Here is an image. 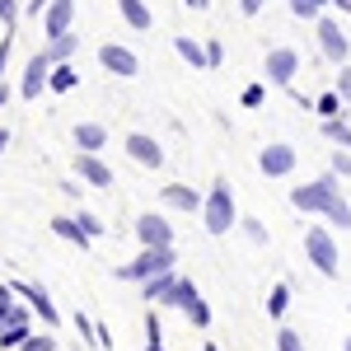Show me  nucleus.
I'll use <instances>...</instances> for the list:
<instances>
[{
    "mask_svg": "<svg viewBox=\"0 0 351 351\" xmlns=\"http://www.w3.org/2000/svg\"><path fill=\"white\" fill-rule=\"evenodd\" d=\"M291 206L304 211V216H324L328 225H337V230H351V202L342 197V178H337V173H324V178H314V183L291 188Z\"/></svg>",
    "mask_w": 351,
    "mask_h": 351,
    "instance_id": "obj_1",
    "label": "nucleus"
},
{
    "mask_svg": "<svg viewBox=\"0 0 351 351\" xmlns=\"http://www.w3.org/2000/svg\"><path fill=\"white\" fill-rule=\"evenodd\" d=\"M188 10H211V0H183Z\"/></svg>",
    "mask_w": 351,
    "mask_h": 351,
    "instance_id": "obj_44",
    "label": "nucleus"
},
{
    "mask_svg": "<svg viewBox=\"0 0 351 351\" xmlns=\"http://www.w3.org/2000/svg\"><path fill=\"white\" fill-rule=\"evenodd\" d=\"M71 136H75V150H89V155H99L108 145V127L104 122H80Z\"/></svg>",
    "mask_w": 351,
    "mask_h": 351,
    "instance_id": "obj_17",
    "label": "nucleus"
},
{
    "mask_svg": "<svg viewBox=\"0 0 351 351\" xmlns=\"http://www.w3.org/2000/svg\"><path fill=\"white\" fill-rule=\"evenodd\" d=\"M10 52H14V28H5V38H0V80H5V66H10Z\"/></svg>",
    "mask_w": 351,
    "mask_h": 351,
    "instance_id": "obj_37",
    "label": "nucleus"
},
{
    "mask_svg": "<svg viewBox=\"0 0 351 351\" xmlns=\"http://www.w3.org/2000/svg\"><path fill=\"white\" fill-rule=\"evenodd\" d=\"M75 178L80 183H89V188H112V169L99 155H89V150H80L75 155Z\"/></svg>",
    "mask_w": 351,
    "mask_h": 351,
    "instance_id": "obj_15",
    "label": "nucleus"
},
{
    "mask_svg": "<svg viewBox=\"0 0 351 351\" xmlns=\"http://www.w3.org/2000/svg\"><path fill=\"white\" fill-rule=\"evenodd\" d=\"M173 52L183 56L192 71H206V43H197V38H188V33H178V38H173Z\"/></svg>",
    "mask_w": 351,
    "mask_h": 351,
    "instance_id": "obj_20",
    "label": "nucleus"
},
{
    "mask_svg": "<svg viewBox=\"0 0 351 351\" xmlns=\"http://www.w3.org/2000/svg\"><path fill=\"white\" fill-rule=\"evenodd\" d=\"M263 99H267V84H248V89L239 94L243 108H263Z\"/></svg>",
    "mask_w": 351,
    "mask_h": 351,
    "instance_id": "obj_35",
    "label": "nucleus"
},
{
    "mask_svg": "<svg viewBox=\"0 0 351 351\" xmlns=\"http://www.w3.org/2000/svg\"><path fill=\"white\" fill-rule=\"evenodd\" d=\"M332 89L342 94V104H351V61H347V66H337V80H332Z\"/></svg>",
    "mask_w": 351,
    "mask_h": 351,
    "instance_id": "obj_36",
    "label": "nucleus"
},
{
    "mask_svg": "<svg viewBox=\"0 0 351 351\" xmlns=\"http://www.w3.org/2000/svg\"><path fill=\"white\" fill-rule=\"evenodd\" d=\"M239 230H243V239H248V243H258V248L267 243V225H263L258 216H243V220H239Z\"/></svg>",
    "mask_w": 351,
    "mask_h": 351,
    "instance_id": "obj_29",
    "label": "nucleus"
},
{
    "mask_svg": "<svg viewBox=\"0 0 351 351\" xmlns=\"http://www.w3.org/2000/svg\"><path fill=\"white\" fill-rule=\"evenodd\" d=\"M75 220H80V230H84V234H89V239H99V234L108 230V225H104V220L94 216V211H75Z\"/></svg>",
    "mask_w": 351,
    "mask_h": 351,
    "instance_id": "obj_33",
    "label": "nucleus"
},
{
    "mask_svg": "<svg viewBox=\"0 0 351 351\" xmlns=\"http://www.w3.org/2000/svg\"><path fill=\"white\" fill-rule=\"evenodd\" d=\"M52 66H56V61L47 56V47L28 56L24 80H19V99H43V89H47V80H52Z\"/></svg>",
    "mask_w": 351,
    "mask_h": 351,
    "instance_id": "obj_7",
    "label": "nucleus"
},
{
    "mask_svg": "<svg viewBox=\"0 0 351 351\" xmlns=\"http://www.w3.org/2000/svg\"><path fill=\"white\" fill-rule=\"evenodd\" d=\"M52 234H56V239H66V243H75V248H89V243H94L80 230V220H75V216H52Z\"/></svg>",
    "mask_w": 351,
    "mask_h": 351,
    "instance_id": "obj_19",
    "label": "nucleus"
},
{
    "mask_svg": "<svg viewBox=\"0 0 351 351\" xmlns=\"http://www.w3.org/2000/svg\"><path fill=\"white\" fill-rule=\"evenodd\" d=\"M47 5H52V0H28V5H24V19H43V14H47Z\"/></svg>",
    "mask_w": 351,
    "mask_h": 351,
    "instance_id": "obj_40",
    "label": "nucleus"
},
{
    "mask_svg": "<svg viewBox=\"0 0 351 351\" xmlns=\"http://www.w3.org/2000/svg\"><path fill=\"white\" fill-rule=\"evenodd\" d=\"M10 150V127H0V155Z\"/></svg>",
    "mask_w": 351,
    "mask_h": 351,
    "instance_id": "obj_45",
    "label": "nucleus"
},
{
    "mask_svg": "<svg viewBox=\"0 0 351 351\" xmlns=\"http://www.w3.org/2000/svg\"><path fill=\"white\" fill-rule=\"evenodd\" d=\"M276 351H304V337L295 328H276Z\"/></svg>",
    "mask_w": 351,
    "mask_h": 351,
    "instance_id": "obj_30",
    "label": "nucleus"
},
{
    "mask_svg": "<svg viewBox=\"0 0 351 351\" xmlns=\"http://www.w3.org/2000/svg\"><path fill=\"white\" fill-rule=\"evenodd\" d=\"M136 239H141V248H173V225L160 211H141L136 216Z\"/></svg>",
    "mask_w": 351,
    "mask_h": 351,
    "instance_id": "obj_9",
    "label": "nucleus"
},
{
    "mask_svg": "<svg viewBox=\"0 0 351 351\" xmlns=\"http://www.w3.org/2000/svg\"><path fill=\"white\" fill-rule=\"evenodd\" d=\"M75 28V0H52L43 14V38H61Z\"/></svg>",
    "mask_w": 351,
    "mask_h": 351,
    "instance_id": "obj_14",
    "label": "nucleus"
},
{
    "mask_svg": "<svg viewBox=\"0 0 351 351\" xmlns=\"http://www.w3.org/2000/svg\"><path fill=\"white\" fill-rule=\"evenodd\" d=\"M332 173L337 178H351V150H332Z\"/></svg>",
    "mask_w": 351,
    "mask_h": 351,
    "instance_id": "obj_38",
    "label": "nucleus"
},
{
    "mask_svg": "<svg viewBox=\"0 0 351 351\" xmlns=\"http://www.w3.org/2000/svg\"><path fill=\"white\" fill-rule=\"evenodd\" d=\"M314 33H319V52H324V61H332V66H347V61H351V38L342 33V19L319 14V19H314Z\"/></svg>",
    "mask_w": 351,
    "mask_h": 351,
    "instance_id": "obj_5",
    "label": "nucleus"
},
{
    "mask_svg": "<svg viewBox=\"0 0 351 351\" xmlns=\"http://www.w3.org/2000/svg\"><path fill=\"white\" fill-rule=\"evenodd\" d=\"M19 351H56V337H52V332H28Z\"/></svg>",
    "mask_w": 351,
    "mask_h": 351,
    "instance_id": "obj_32",
    "label": "nucleus"
},
{
    "mask_svg": "<svg viewBox=\"0 0 351 351\" xmlns=\"http://www.w3.org/2000/svg\"><path fill=\"white\" fill-rule=\"evenodd\" d=\"M173 291H178V271H160V276L141 281V295L150 304H160V309H173Z\"/></svg>",
    "mask_w": 351,
    "mask_h": 351,
    "instance_id": "obj_16",
    "label": "nucleus"
},
{
    "mask_svg": "<svg viewBox=\"0 0 351 351\" xmlns=\"http://www.w3.org/2000/svg\"><path fill=\"white\" fill-rule=\"evenodd\" d=\"M99 66L108 71V75H117V80H132V75H141V61H136L132 47H122V43H104L99 47Z\"/></svg>",
    "mask_w": 351,
    "mask_h": 351,
    "instance_id": "obj_10",
    "label": "nucleus"
},
{
    "mask_svg": "<svg viewBox=\"0 0 351 351\" xmlns=\"http://www.w3.org/2000/svg\"><path fill=\"white\" fill-rule=\"evenodd\" d=\"M202 225H206V234H216V239H225V234L239 225V206H234L230 178H216V183H211L206 202H202Z\"/></svg>",
    "mask_w": 351,
    "mask_h": 351,
    "instance_id": "obj_2",
    "label": "nucleus"
},
{
    "mask_svg": "<svg viewBox=\"0 0 351 351\" xmlns=\"http://www.w3.org/2000/svg\"><path fill=\"white\" fill-rule=\"evenodd\" d=\"M328 10H342V14H351V0H328Z\"/></svg>",
    "mask_w": 351,
    "mask_h": 351,
    "instance_id": "obj_43",
    "label": "nucleus"
},
{
    "mask_svg": "<svg viewBox=\"0 0 351 351\" xmlns=\"http://www.w3.org/2000/svg\"><path fill=\"white\" fill-rule=\"evenodd\" d=\"M145 351H164V328H160V314H155V304L145 309Z\"/></svg>",
    "mask_w": 351,
    "mask_h": 351,
    "instance_id": "obj_27",
    "label": "nucleus"
},
{
    "mask_svg": "<svg viewBox=\"0 0 351 351\" xmlns=\"http://www.w3.org/2000/svg\"><path fill=\"white\" fill-rule=\"evenodd\" d=\"M173 263H178V253H173V248H141L132 263H122V267H117V276L141 286V281H150V276H160V271H173Z\"/></svg>",
    "mask_w": 351,
    "mask_h": 351,
    "instance_id": "obj_4",
    "label": "nucleus"
},
{
    "mask_svg": "<svg viewBox=\"0 0 351 351\" xmlns=\"http://www.w3.org/2000/svg\"><path fill=\"white\" fill-rule=\"evenodd\" d=\"M295 164H300V155H295V145H286V141H271V145L258 150V169H263L267 178H291Z\"/></svg>",
    "mask_w": 351,
    "mask_h": 351,
    "instance_id": "obj_6",
    "label": "nucleus"
},
{
    "mask_svg": "<svg viewBox=\"0 0 351 351\" xmlns=\"http://www.w3.org/2000/svg\"><path fill=\"white\" fill-rule=\"evenodd\" d=\"M75 52H80V33H75V28L61 33V38H47V56H52V61H71Z\"/></svg>",
    "mask_w": 351,
    "mask_h": 351,
    "instance_id": "obj_22",
    "label": "nucleus"
},
{
    "mask_svg": "<svg viewBox=\"0 0 351 351\" xmlns=\"http://www.w3.org/2000/svg\"><path fill=\"white\" fill-rule=\"evenodd\" d=\"M304 258L324 271L328 281L342 276V253H337V239H332L328 225H309V230H304Z\"/></svg>",
    "mask_w": 351,
    "mask_h": 351,
    "instance_id": "obj_3",
    "label": "nucleus"
},
{
    "mask_svg": "<svg viewBox=\"0 0 351 351\" xmlns=\"http://www.w3.org/2000/svg\"><path fill=\"white\" fill-rule=\"evenodd\" d=\"M75 328H80V337H84V342H94V337H99V324H94L89 314H75Z\"/></svg>",
    "mask_w": 351,
    "mask_h": 351,
    "instance_id": "obj_39",
    "label": "nucleus"
},
{
    "mask_svg": "<svg viewBox=\"0 0 351 351\" xmlns=\"http://www.w3.org/2000/svg\"><path fill=\"white\" fill-rule=\"evenodd\" d=\"M220 61H225V47L211 38V43H206V66H220Z\"/></svg>",
    "mask_w": 351,
    "mask_h": 351,
    "instance_id": "obj_41",
    "label": "nucleus"
},
{
    "mask_svg": "<svg viewBox=\"0 0 351 351\" xmlns=\"http://www.w3.org/2000/svg\"><path fill=\"white\" fill-rule=\"evenodd\" d=\"M127 155H132L141 169H164V145L155 141V136H145V132L127 136Z\"/></svg>",
    "mask_w": 351,
    "mask_h": 351,
    "instance_id": "obj_13",
    "label": "nucleus"
},
{
    "mask_svg": "<svg viewBox=\"0 0 351 351\" xmlns=\"http://www.w3.org/2000/svg\"><path fill=\"white\" fill-rule=\"evenodd\" d=\"M75 84H80V71H75L71 61H56V66H52V80H47V89H52V94H71Z\"/></svg>",
    "mask_w": 351,
    "mask_h": 351,
    "instance_id": "obj_21",
    "label": "nucleus"
},
{
    "mask_svg": "<svg viewBox=\"0 0 351 351\" xmlns=\"http://www.w3.org/2000/svg\"><path fill=\"white\" fill-rule=\"evenodd\" d=\"M342 108H347V104H342V94H337V89H328V94L314 99V112H319V117H342Z\"/></svg>",
    "mask_w": 351,
    "mask_h": 351,
    "instance_id": "obj_28",
    "label": "nucleus"
},
{
    "mask_svg": "<svg viewBox=\"0 0 351 351\" xmlns=\"http://www.w3.org/2000/svg\"><path fill=\"white\" fill-rule=\"evenodd\" d=\"M286 5H291V14H295V19H319V14H324V5H319V0H286Z\"/></svg>",
    "mask_w": 351,
    "mask_h": 351,
    "instance_id": "obj_31",
    "label": "nucleus"
},
{
    "mask_svg": "<svg viewBox=\"0 0 351 351\" xmlns=\"http://www.w3.org/2000/svg\"><path fill=\"white\" fill-rule=\"evenodd\" d=\"M324 136L337 150H351V122L347 117H324Z\"/></svg>",
    "mask_w": 351,
    "mask_h": 351,
    "instance_id": "obj_23",
    "label": "nucleus"
},
{
    "mask_svg": "<svg viewBox=\"0 0 351 351\" xmlns=\"http://www.w3.org/2000/svg\"><path fill=\"white\" fill-rule=\"evenodd\" d=\"M28 332H33V324H10V328H0V351H19Z\"/></svg>",
    "mask_w": 351,
    "mask_h": 351,
    "instance_id": "obj_26",
    "label": "nucleus"
},
{
    "mask_svg": "<svg viewBox=\"0 0 351 351\" xmlns=\"http://www.w3.org/2000/svg\"><path fill=\"white\" fill-rule=\"evenodd\" d=\"M183 314H188V324H192V328H211V304L202 300V291H197V295L183 304Z\"/></svg>",
    "mask_w": 351,
    "mask_h": 351,
    "instance_id": "obj_25",
    "label": "nucleus"
},
{
    "mask_svg": "<svg viewBox=\"0 0 351 351\" xmlns=\"http://www.w3.org/2000/svg\"><path fill=\"white\" fill-rule=\"evenodd\" d=\"M19 19H24V5H19V0H0V24L14 28Z\"/></svg>",
    "mask_w": 351,
    "mask_h": 351,
    "instance_id": "obj_34",
    "label": "nucleus"
},
{
    "mask_svg": "<svg viewBox=\"0 0 351 351\" xmlns=\"http://www.w3.org/2000/svg\"><path fill=\"white\" fill-rule=\"evenodd\" d=\"M5 104H10V84L0 80V108H5Z\"/></svg>",
    "mask_w": 351,
    "mask_h": 351,
    "instance_id": "obj_46",
    "label": "nucleus"
},
{
    "mask_svg": "<svg viewBox=\"0 0 351 351\" xmlns=\"http://www.w3.org/2000/svg\"><path fill=\"white\" fill-rule=\"evenodd\" d=\"M206 351H220V347H216V342H206Z\"/></svg>",
    "mask_w": 351,
    "mask_h": 351,
    "instance_id": "obj_47",
    "label": "nucleus"
},
{
    "mask_svg": "<svg viewBox=\"0 0 351 351\" xmlns=\"http://www.w3.org/2000/svg\"><path fill=\"white\" fill-rule=\"evenodd\" d=\"M160 202L169 206V211H183V216H202V192L188 188V183H169V188H160Z\"/></svg>",
    "mask_w": 351,
    "mask_h": 351,
    "instance_id": "obj_12",
    "label": "nucleus"
},
{
    "mask_svg": "<svg viewBox=\"0 0 351 351\" xmlns=\"http://www.w3.org/2000/svg\"><path fill=\"white\" fill-rule=\"evenodd\" d=\"M263 71H267V84H281V89H291L300 75V52L295 47H271L267 61H263Z\"/></svg>",
    "mask_w": 351,
    "mask_h": 351,
    "instance_id": "obj_8",
    "label": "nucleus"
},
{
    "mask_svg": "<svg viewBox=\"0 0 351 351\" xmlns=\"http://www.w3.org/2000/svg\"><path fill=\"white\" fill-rule=\"evenodd\" d=\"M342 351H351V337H347V342H342Z\"/></svg>",
    "mask_w": 351,
    "mask_h": 351,
    "instance_id": "obj_48",
    "label": "nucleus"
},
{
    "mask_svg": "<svg viewBox=\"0 0 351 351\" xmlns=\"http://www.w3.org/2000/svg\"><path fill=\"white\" fill-rule=\"evenodd\" d=\"M263 5H267V0H239V10L248 14V19H253V14H263Z\"/></svg>",
    "mask_w": 351,
    "mask_h": 351,
    "instance_id": "obj_42",
    "label": "nucleus"
},
{
    "mask_svg": "<svg viewBox=\"0 0 351 351\" xmlns=\"http://www.w3.org/2000/svg\"><path fill=\"white\" fill-rule=\"evenodd\" d=\"M14 295H19V300H28V309H33V314H38V319H43L47 328H56V324H61V309L52 304V295H47V291H43L38 281H14Z\"/></svg>",
    "mask_w": 351,
    "mask_h": 351,
    "instance_id": "obj_11",
    "label": "nucleus"
},
{
    "mask_svg": "<svg viewBox=\"0 0 351 351\" xmlns=\"http://www.w3.org/2000/svg\"><path fill=\"white\" fill-rule=\"evenodd\" d=\"M117 14H122L127 28H136V33H145V28L155 24V14H150V5H145V0H117Z\"/></svg>",
    "mask_w": 351,
    "mask_h": 351,
    "instance_id": "obj_18",
    "label": "nucleus"
},
{
    "mask_svg": "<svg viewBox=\"0 0 351 351\" xmlns=\"http://www.w3.org/2000/svg\"><path fill=\"white\" fill-rule=\"evenodd\" d=\"M286 309H291V286L286 281H276L267 295V319H286Z\"/></svg>",
    "mask_w": 351,
    "mask_h": 351,
    "instance_id": "obj_24",
    "label": "nucleus"
}]
</instances>
